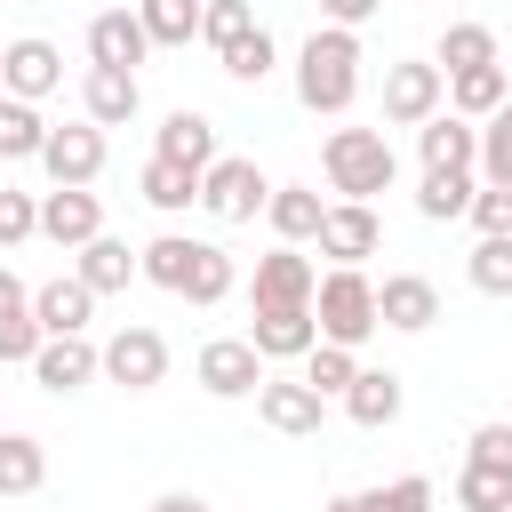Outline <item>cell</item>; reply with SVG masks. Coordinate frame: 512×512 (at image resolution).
<instances>
[{"label":"cell","mask_w":512,"mask_h":512,"mask_svg":"<svg viewBox=\"0 0 512 512\" xmlns=\"http://www.w3.org/2000/svg\"><path fill=\"white\" fill-rule=\"evenodd\" d=\"M360 32H344V24H320L304 48H296V104L304 112H352V96H360Z\"/></svg>","instance_id":"cell-1"},{"label":"cell","mask_w":512,"mask_h":512,"mask_svg":"<svg viewBox=\"0 0 512 512\" xmlns=\"http://www.w3.org/2000/svg\"><path fill=\"white\" fill-rule=\"evenodd\" d=\"M320 176H328L336 200H376V192H392L400 152H392L384 128H328V144H320Z\"/></svg>","instance_id":"cell-2"},{"label":"cell","mask_w":512,"mask_h":512,"mask_svg":"<svg viewBox=\"0 0 512 512\" xmlns=\"http://www.w3.org/2000/svg\"><path fill=\"white\" fill-rule=\"evenodd\" d=\"M312 320H320V344H368L384 320H376V280L360 264H328L320 288H312Z\"/></svg>","instance_id":"cell-3"},{"label":"cell","mask_w":512,"mask_h":512,"mask_svg":"<svg viewBox=\"0 0 512 512\" xmlns=\"http://www.w3.org/2000/svg\"><path fill=\"white\" fill-rule=\"evenodd\" d=\"M96 368H104V384H120V392H152V384H168V336L144 328V320H128V328H112V336L96 344Z\"/></svg>","instance_id":"cell-4"},{"label":"cell","mask_w":512,"mask_h":512,"mask_svg":"<svg viewBox=\"0 0 512 512\" xmlns=\"http://www.w3.org/2000/svg\"><path fill=\"white\" fill-rule=\"evenodd\" d=\"M264 168L256 160H240V152H216L208 168H200V208L216 216V224H256L264 216Z\"/></svg>","instance_id":"cell-5"},{"label":"cell","mask_w":512,"mask_h":512,"mask_svg":"<svg viewBox=\"0 0 512 512\" xmlns=\"http://www.w3.org/2000/svg\"><path fill=\"white\" fill-rule=\"evenodd\" d=\"M264 376H272V360H264L248 336H208L200 360H192V384H200L208 400H256Z\"/></svg>","instance_id":"cell-6"},{"label":"cell","mask_w":512,"mask_h":512,"mask_svg":"<svg viewBox=\"0 0 512 512\" xmlns=\"http://www.w3.org/2000/svg\"><path fill=\"white\" fill-rule=\"evenodd\" d=\"M448 104V72L432 56H400L384 64V128H424Z\"/></svg>","instance_id":"cell-7"},{"label":"cell","mask_w":512,"mask_h":512,"mask_svg":"<svg viewBox=\"0 0 512 512\" xmlns=\"http://www.w3.org/2000/svg\"><path fill=\"white\" fill-rule=\"evenodd\" d=\"M56 88H64V56H56V40L24 32V40H8V48H0V96L40 104V96H56Z\"/></svg>","instance_id":"cell-8"},{"label":"cell","mask_w":512,"mask_h":512,"mask_svg":"<svg viewBox=\"0 0 512 512\" xmlns=\"http://www.w3.org/2000/svg\"><path fill=\"white\" fill-rule=\"evenodd\" d=\"M312 248H320L328 264H368V256L384 248V224H376V208H368V200H328V216H320Z\"/></svg>","instance_id":"cell-9"},{"label":"cell","mask_w":512,"mask_h":512,"mask_svg":"<svg viewBox=\"0 0 512 512\" xmlns=\"http://www.w3.org/2000/svg\"><path fill=\"white\" fill-rule=\"evenodd\" d=\"M256 416H264L280 440H312V432L328 424V400H320L304 376H264V384H256Z\"/></svg>","instance_id":"cell-10"},{"label":"cell","mask_w":512,"mask_h":512,"mask_svg":"<svg viewBox=\"0 0 512 512\" xmlns=\"http://www.w3.org/2000/svg\"><path fill=\"white\" fill-rule=\"evenodd\" d=\"M104 128L96 120H72V128H48V144H40V168H48V184H96L104 176Z\"/></svg>","instance_id":"cell-11"},{"label":"cell","mask_w":512,"mask_h":512,"mask_svg":"<svg viewBox=\"0 0 512 512\" xmlns=\"http://www.w3.org/2000/svg\"><path fill=\"white\" fill-rule=\"evenodd\" d=\"M96 232H104V200H96L88 184H48V192H40V240L88 248Z\"/></svg>","instance_id":"cell-12"},{"label":"cell","mask_w":512,"mask_h":512,"mask_svg":"<svg viewBox=\"0 0 512 512\" xmlns=\"http://www.w3.org/2000/svg\"><path fill=\"white\" fill-rule=\"evenodd\" d=\"M24 368H32V384H40V392H56V400H64V392H88V384L104 376V368H96L88 328H80V336H40V352H32Z\"/></svg>","instance_id":"cell-13"},{"label":"cell","mask_w":512,"mask_h":512,"mask_svg":"<svg viewBox=\"0 0 512 512\" xmlns=\"http://www.w3.org/2000/svg\"><path fill=\"white\" fill-rule=\"evenodd\" d=\"M136 112H144V80L120 72V64H88V80H80V120H96V128H128Z\"/></svg>","instance_id":"cell-14"},{"label":"cell","mask_w":512,"mask_h":512,"mask_svg":"<svg viewBox=\"0 0 512 512\" xmlns=\"http://www.w3.org/2000/svg\"><path fill=\"white\" fill-rule=\"evenodd\" d=\"M312 288H320V264L304 256V248H272V256H256V280H248V304H312Z\"/></svg>","instance_id":"cell-15"},{"label":"cell","mask_w":512,"mask_h":512,"mask_svg":"<svg viewBox=\"0 0 512 512\" xmlns=\"http://www.w3.org/2000/svg\"><path fill=\"white\" fill-rule=\"evenodd\" d=\"M376 320L400 328V336H424V328L440 320V288H432L424 272H384V288H376Z\"/></svg>","instance_id":"cell-16"},{"label":"cell","mask_w":512,"mask_h":512,"mask_svg":"<svg viewBox=\"0 0 512 512\" xmlns=\"http://www.w3.org/2000/svg\"><path fill=\"white\" fill-rule=\"evenodd\" d=\"M248 344H256L264 360H304V352L320 344V320H312V304H256Z\"/></svg>","instance_id":"cell-17"},{"label":"cell","mask_w":512,"mask_h":512,"mask_svg":"<svg viewBox=\"0 0 512 512\" xmlns=\"http://www.w3.org/2000/svg\"><path fill=\"white\" fill-rule=\"evenodd\" d=\"M88 312H96V288H88L80 272H56V280L32 288V320H40V336H80Z\"/></svg>","instance_id":"cell-18"},{"label":"cell","mask_w":512,"mask_h":512,"mask_svg":"<svg viewBox=\"0 0 512 512\" xmlns=\"http://www.w3.org/2000/svg\"><path fill=\"white\" fill-rule=\"evenodd\" d=\"M152 56V40H144V16L136 8H104V16H88V64H120V72H136Z\"/></svg>","instance_id":"cell-19"},{"label":"cell","mask_w":512,"mask_h":512,"mask_svg":"<svg viewBox=\"0 0 512 512\" xmlns=\"http://www.w3.org/2000/svg\"><path fill=\"white\" fill-rule=\"evenodd\" d=\"M416 160L424 168H472L480 160V120H464V112H432L424 128H416Z\"/></svg>","instance_id":"cell-20"},{"label":"cell","mask_w":512,"mask_h":512,"mask_svg":"<svg viewBox=\"0 0 512 512\" xmlns=\"http://www.w3.org/2000/svg\"><path fill=\"white\" fill-rule=\"evenodd\" d=\"M400 408H408V384H400L392 368H360V376L344 384V416H352L360 432H384V424H400Z\"/></svg>","instance_id":"cell-21"},{"label":"cell","mask_w":512,"mask_h":512,"mask_svg":"<svg viewBox=\"0 0 512 512\" xmlns=\"http://www.w3.org/2000/svg\"><path fill=\"white\" fill-rule=\"evenodd\" d=\"M40 352V320H32V288L0 264V368H24Z\"/></svg>","instance_id":"cell-22"},{"label":"cell","mask_w":512,"mask_h":512,"mask_svg":"<svg viewBox=\"0 0 512 512\" xmlns=\"http://www.w3.org/2000/svg\"><path fill=\"white\" fill-rule=\"evenodd\" d=\"M320 216H328V200H320L312 184H272V192H264V224H272V240H288V248H304V240L320 232Z\"/></svg>","instance_id":"cell-23"},{"label":"cell","mask_w":512,"mask_h":512,"mask_svg":"<svg viewBox=\"0 0 512 512\" xmlns=\"http://www.w3.org/2000/svg\"><path fill=\"white\" fill-rule=\"evenodd\" d=\"M152 152H160V160H184V168H208V160H216V120L184 104V112H168V120H160Z\"/></svg>","instance_id":"cell-24"},{"label":"cell","mask_w":512,"mask_h":512,"mask_svg":"<svg viewBox=\"0 0 512 512\" xmlns=\"http://www.w3.org/2000/svg\"><path fill=\"white\" fill-rule=\"evenodd\" d=\"M232 288H240V264H232V248H216V240H192V272H184V288H176V296L208 312V304H224Z\"/></svg>","instance_id":"cell-25"},{"label":"cell","mask_w":512,"mask_h":512,"mask_svg":"<svg viewBox=\"0 0 512 512\" xmlns=\"http://www.w3.org/2000/svg\"><path fill=\"white\" fill-rule=\"evenodd\" d=\"M472 192H480L472 168H424V176H416V216H424V224H456V216L472 208Z\"/></svg>","instance_id":"cell-26"},{"label":"cell","mask_w":512,"mask_h":512,"mask_svg":"<svg viewBox=\"0 0 512 512\" xmlns=\"http://www.w3.org/2000/svg\"><path fill=\"white\" fill-rule=\"evenodd\" d=\"M72 256H80L72 272H80L96 296H120V288L136 280V248H128V240H112V232H96V240H88V248H72Z\"/></svg>","instance_id":"cell-27"},{"label":"cell","mask_w":512,"mask_h":512,"mask_svg":"<svg viewBox=\"0 0 512 512\" xmlns=\"http://www.w3.org/2000/svg\"><path fill=\"white\" fill-rule=\"evenodd\" d=\"M504 96H512V72H504V64H472V72H448V112H464V120H488Z\"/></svg>","instance_id":"cell-28"},{"label":"cell","mask_w":512,"mask_h":512,"mask_svg":"<svg viewBox=\"0 0 512 512\" xmlns=\"http://www.w3.org/2000/svg\"><path fill=\"white\" fill-rule=\"evenodd\" d=\"M48 488V448L32 432H0V496H40Z\"/></svg>","instance_id":"cell-29"},{"label":"cell","mask_w":512,"mask_h":512,"mask_svg":"<svg viewBox=\"0 0 512 512\" xmlns=\"http://www.w3.org/2000/svg\"><path fill=\"white\" fill-rule=\"evenodd\" d=\"M136 192H144L160 216H176V208H192V200H200V168H184V160H160V152H152V160H144V176H136Z\"/></svg>","instance_id":"cell-30"},{"label":"cell","mask_w":512,"mask_h":512,"mask_svg":"<svg viewBox=\"0 0 512 512\" xmlns=\"http://www.w3.org/2000/svg\"><path fill=\"white\" fill-rule=\"evenodd\" d=\"M432 64H440V72H472V64H504V56H496V32H488V24H472V16H456V24L440 32V48H432Z\"/></svg>","instance_id":"cell-31"},{"label":"cell","mask_w":512,"mask_h":512,"mask_svg":"<svg viewBox=\"0 0 512 512\" xmlns=\"http://www.w3.org/2000/svg\"><path fill=\"white\" fill-rule=\"evenodd\" d=\"M184 272H192V232H160V240H144L136 248V280H152V288H184Z\"/></svg>","instance_id":"cell-32"},{"label":"cell","mask_w":512,"mask_h":512,"mask_svg":"<svg viewBox=\"0 0 512 512\" xmlns=\"http://www.w3.org/2000/svg\"><path fill=\"white\" fill-rule=\"evenodd\" d=\"M136 16H144L152 48H192L200 40V0H136Z\"/></svg>","instance_id":"cell-33"},{"label":"cell","mask_w":512,"mask_h":512,"mask_svg":"<svg viewBox=\"0 0 512 512\" xmlns=\"http://www.w3.org/2000/svg\"><path fill=\"white\" fill-rule=\"evenodd\" d=\"M40 144H48V120H40V104H24V96H0V160H40Z\"/></svg>","instance_id":"cell-34"},{"label":"cell","mask_w":512,"mask_h":512,"mask_svg":"<svg viewBox=\"0 0 512 512\" xmlns=\"http://www.w3.org/2000/svg\"><path fill=\"white\" fill-rule=\"evenodd\" d=\"M216 64H224V80H240V88H264V80H272V64H280V40L256 24V32H248V40H232Z\"/></svg>","instance_id":"cell-35"},{"label":"cell","mask_w":512,"mask_h":512,"mask_svg":"<svg viewBox=\"0 0 512 512\" xmlns=\"http://www.w3.org/2000/svg\"><path fill=\"white\" fill-rule=\"evenodd\" d=\"M456 512H512V472L464 456V472H456Z\"/></svg>","instance_id":"cell-36"},{"label":"cell","mask_w":512,"mask_h":512,"mask_svg":"<svg viewBox=\"0 0 512 512\" xmlns=\"http://www.w3.org/2000/svg\"><path fill=\"white\" fill-rule=\"evenodd\" d=\"M464 280L480 296H512V232H480V248L464 256Z\"/></svg>","instance_id":"cell-37"},{"label":"cell","mask_w":512,"mask_h":512,"mask_svg":"<svg viewBox=\"0 0 512 512\" xmlns=\"http://www.w3.org/2000/svg\"><path fill=\"white\" fill-rule=\"evenodd\" d=\"M352 376H360V352H352V344H312V352H304V384H312L320 400H344Z\"/></svg>","instance_id":"cell-38"},{"label":"cell","mask_w":512,"mask_h":512,"mask_svg":"<svg viewBox=\"0 0 512 512\" xmlns=\"http://www.w3.org/2000/svg\"><path fill=\"white\" fill-rule=\"evenodd\" d=\"M472 168H480L488 184H512V96L480 120V160H472Z\"/></svg>","instance_id":"cell-39"},{"label":"cell","mask_w":512,"mask_h":512,"mask_svg":"<svg viewBox=\"0 0 512 512\" xmlns=\"http://www.w3.org/2000/svg\"><path fill=\"white\" fill-rule=\"evenodd\" d=\"M248 32H256V8H248V0H200V40H208L216 56H224L232 40H248Z\"/></svg>","instance_id":"cell-40"},{"label":"cell","mask_w":512,"mask_h":512,"mask_svg":"<svg viewBox=\"0 0 512 512\" xmlns=\"http://www.w3.org/2000/svg\"><path fill=\"white\" fill-rule=\"evenodd\" d=\"M464 456H472V464H496V472H512V416H488V424H472Z\"/></svg>","instance_id":"cell-41"},{"label":"cell","mask_w":512,"mask_h":512,"mask_svg":"<svg viewBox=\"0 0 512 512\" xmlns=\"http://www.w3.org/2000/svg\"><path fill=\"white\" fill-rule=\"evenodd\" d=\"M32 232H40V200H32V192H8V184H0V248H24Z\"/></svg>","instance_id":"cell-42"},{"label":"cell","mask_w":512,"mask_h":512,"mask_svg":"<svg viewBox=\"0 0 512 512\" xmlns=\"http://www.w3.org/2000/svg\"><path fill=\"white\" fill-rule=\"evenodd\" d=\"M368 504H376V512H432V480H424V472H400V480L368 488Z\"/></svg>","instance_id":"cell-43"},{"label":"cell","mask_w":512,"mask_h":512,"mask_svg":"<svg viewBox=\"0 0 512 512\" xmlns=\"http://www.w3.org/2000/svg\"><path fill=\"white\" fill-rule=\"evenodd\" d=\"M464 216H472V232H512V184H480Z\"/></svg>","instance_id":"cell-44"},{"label":"cell","mask_w":512,"mask_h":512,"mask_svg":"<svg viewBox=\"0 0 512 512\" xmlns=\"http://www.w3.org/2000/svg\"><path fill=\"white\" fill-rule=\"evenodd\" d=\"M376 8H384V0H320V16H328V24H344V32H360Z\"/></svg>","instance_id":"cell-45"},{"label":"cell","mask_w":512,"mask_h":512,"mask_svg":"<svg viewBox=\"0 0 512 512\" xmlns=\"http://www.w3.org/2000/svg\"><path fill=\"white\" fill-rule=\"evenodd\" d=\"M144 512H216V504H208L200 488H160V496H152Z\"/></svg>","instance_id":"cell-46"},{"label":"cell","mask_w":512,"mask_h":512,"mask_svg":"<svg viewBox=\"0 0 512 512\" xmlns=\"http://www.w3.org/2000/svg\"><path fill=\"white\" fill-rule=\"evenodd\" d=\"M320 512H376V504H368V488H344V496H328Z\"/></svg>","instance_id":"cell-47"}]
</instances>
